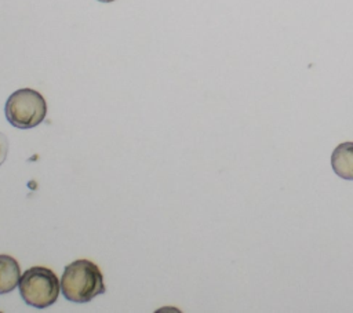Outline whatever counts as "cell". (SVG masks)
I'll return each mask as SVG.
<instances>
[{"label":"cell","instance_id":"1","mask_svg":"<svg viewBox=\"0 0 353 313\" xmlns=\"http://www.w3.org/2000/svg\"><path fill=\"white\" fill-rule=\"evenodd\" d=\"M62 295L76 303H85L106 291L102 272L90 259H76L66 265L61 277Z\"/></svg>","mask_w":353,"mask_h":313},{"label":"cell","instance_id":"2","mask_svg":"<svg viewBox=\"0 0 353 313\" xmlns=\"http://www.w3.org/2000/svg\"><path fill=\"white\" fill-rule=\"evenodd\" d=\"M18 288L26 305L46 309L57 302L61 292V281L51 269L32 266L21 276Z\"/></svg>","mask_w":353,"mask_h":313},{"label":"cell","instance_id":"3","mask_svg":"<svg viewBox=\"0 0 353 313\" xmlns=\"http://www.w3.org/2000/svg\"><path fill=\"white\" fill-rule=\"evenodd\" d=\"M4 113L11 125L29 130L39 125L46 119L47 102L39 91L19 88L7 98Z\"/></svg>","mask_w":353,"mask_h":313},{"label":"cell","instance_id":"4","mask_svg":"<svg viewBox=\"0 0 353 313\" xmlns=\"http://www.w3.org/2000/svg\"><path fill=\"white\" fill-rule=\"evenodd\" d=\"M331 168L342 179L353 181V142L339 143L331 153Z\"/></svg>","mask_w":353,"mask_h":313},{"label":"cell","instance_id":"5","mask_svg":"<svg viewBox=\"0 0 353 313\" xmlns=\"http://www.w3.org/2000/svg\"><path fill=\"white\" fill-rule=\"evenodd\" d=\"M21 267L15 258L0 254V295L11 292L19 283Z\"/></svg>","mask_w":353,"mask_h":313},{"label":"cell","instance_id":"6","mask_svg":"<svg viewBox=\"0 0 353 313\" xmlns=\"http://www.w3.org/2000/svg\"><path fill=\"white\" fill-rule=\"evenodd\" d=\"M7 152H8V141H7V137L0 132V165H1L3 161L6 160Z\"/></svg>","mask_w":353,"mask_h":313},{"label":"cell","instance_id":"7","mask_svg":"<svg viewBox=\"0 0 353 313\" xmlns=\"http://www.w3.org/2000/svg\"><path fill=\"white\" fill-rule=\"evenodd\" d=\"M98 1H101V3H110V1H114V0H98Z\"/></svg>","mask_w":353,"mask_h":313}]
</instances>
